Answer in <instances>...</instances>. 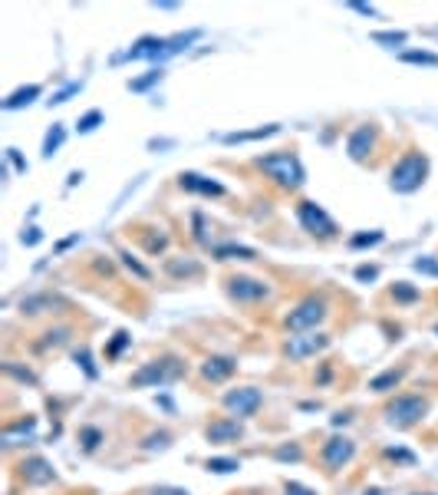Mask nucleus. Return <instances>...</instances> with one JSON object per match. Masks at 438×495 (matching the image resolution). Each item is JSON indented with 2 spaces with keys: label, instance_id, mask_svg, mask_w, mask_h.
<instances>
[{
  "label": "nucleus",
  "instance_id": "17",
  "mask_svg": "<svg viewBox=\"0 0 438 495\" xmlns=\"http://www.w3.org/2000/svg\"><path fill=\"white\" fill-rule=\"evenodd\" d=\"M20 311L24 314H47V311H66V301L63 297H53V294H33V297H24L20 301Z\"/></svg>",
  "mask_w": 438,
  "mask_h": 495
},
{
  "label": "nucleus",
  "instance_id": "3",
  "mask_svg": "<svg viewBox=\"0 0 438 495\" xmlns=\"http://www.w3.org/2000/svg\"><path fill=\"white\" fill-rule=\"evenodd\" d=\"M185 373V363L178 356H162V360H152L145 367L132 373V386H162V383H175Z\"/></svg>",
  "mask_w": 438,
  "mask_h": 495
},
{
  "label": "nucleus",
  "instance_id": "31",
  "mask_svg": "<svg viewBox=\"0 0 438 495\" xmlns=\"http://www.w3.org/2000/svg\"><path fill=\"white\" fill-rule=\"evenodd\" d=\"M159 79H162V70H152L149 77H142V79H132V83H129V89H132V93H145V89H149V86H155Z\"/></svg>",
  "mask_w": 438,
  "mask_h": 495
},
{
  "label": "nucleus",
  "instance_id": "28",
  "mask_svg": "<svg viewBox=\"0 0 438 495\" xmlns=\"http://www.w3.org/2000/svg\"><path fill=\"white\" fill-rule=\"evenodd\" d=\"M373 43H386V47H402V43H405V33H402V30H379V33H373Z\"/></svg>",
  "mask_w": 438,
  "mask_h": 495
},
{
  "label": "nucleus",
  "instance_id": "18",
  "mask_svg": "<svg viewBox=\"0 0 438 495\" xmlns=\"http://www.w3.org/2000/svg\"><path fill=\"white\" fill-rule=\"evenodd\" d=\"M277 132H280V123L248 129V132H227V136H225V146H234V142H257V139H267V136H277Z\"/></svg>",
  "mask_w": 438,
  "mask_h": 495
},
{
  "label": "nucleus",
  "instance_id": "38",
  "mask_svg": "<svg viewBox=\"0 0 438 495\" xmlns=\"http://www.w3.org/2000/svg\"><path fill=\"white\" fill-rule=\"evenodd\" d=\"M168 248V235H149L145 238V251L149 254H159V251H165Z\"/></svg>",
  "mask_w": 438,
  "mask_h": 495
},
{
  "label": "nucleus",
  "instance_id": "15",
  "mask_svg": "<svg viewBox=\"0 0 438 495\" xmlns=\"http://www.w3.org/2000/svg\"><path fill=\"white\" fill-rule=\"evenodd\" d=\"M204 436H208V443H238L244 436V426L238 419H214L211 426L204 430Z\"/></svg>",
  "mask_w": 438,
  "mask_h": 495
},
{
  "label": "nucleus",
  "instance_id": "6",
  "mask_svg": "<svg viewBox=\"0 0 438 495\" xmlns=\"http://www.w3.org/2000/svg\"><path fill=\"white\" fill-rule=\"evenodd\" d=\"M428 413V403L422 396H396L386 407V419L392 426H412Z\"/></svg>",
  "mask_w": 438,
  "mask_h": 495
},
{
  "label": "nucleus",
  "instance_id": "30",
  "mask_svg": "<svg viewBox=\"0 0 438 495\" xmlns=\"http://www.w3.org/2000/svg\"><path fill=\"white\" fill-rule=\"evenodd\" d=\"M386 238L382 231H369V235H352L350 238V248H373V244H379Z\"/></svg>",
  "mask_w": 438,
  "mask_h": 495
},
{
  "label": "nucleus",
  "instance_id": "37",
  "mask_svg": "<svg viewBox=\"0 0 438 495\" xmlns=\"http://www.w3.org/2000/svg\"><path fill=\"white\" fill-rule=\"evenodd\" d=\"M132 340V337H129V333H125V330H119V333H115V340L109 343V350H106V356H109V360H115V356L122 354V347L125 343Z\"/></svg>",
  "mask_w": 438,
  "mask_h": 495
},
{
  "label": "nucleus",
  "instance_id": "11",
  "mask_svg": "<svg viewBox=\"0 0 438 495\" xmlns=\"http://www.w3.org/2000/svg\"><path fill=\"white\" fill-rule=\"evenodd\" d=\"M375 136H379V129H375L373 123H366V126H356V129H352L350 139H346V152H350L352 162H363L366 155L373 152Z\"/></svg>",
  "mask_w": 438,
  "mask_h": 495
},
{
  "label": "nucleus",
  "instance_id": "26",
  "mask_svg": "<svg viewBox=\"0 0 438 495\" xmlns=\"http://www.w3.org/2000/svg\"><path fill=\"white\" fill-rule=\"evenodd\" d=\"M238 469H241L238 459H208V472H214V476H227V472Z\"/></svg>",
  "mask_w": 438,
  "mask_h": 495
},
{
  "label": "nucleus",
  "instance_id": "4",
  "mask_svg": "<svg viewBox=\"0 0 438 495\" xmlns=\"http://www.w3.org/2000/svg\"><path fill=\"white\" fill-rule=\"evenodd\" d=\"M323 320H326V297L310 294V297H303L300 304L287 314V330L307 333V330H316V324H323Z\"/></svg>",
  "mask_w": 438,
  "mask_h": 495
},
{
  "label": "nucleus",
  "instance_id": "49",
  "mask_svg": "<svg viewBox=\"0 0 438 495\" xmlns=\"http://www.w3.org/2000/svg\"><path fill=\"white\" fill-rule=\"evenodd\" d=\"M356 13H363V17H375V7L373 3H350Z\"/></svg>",
  "mask_w": 438,
  "mask_h": 495
},
{
  "label": "nucleus",
  "instance_id": "45",
  "mask_svg": "<svg viewBox=\"0 0 438 495\" xmlns=\"http://www.w3.org/2000/svg\"><path fill=\"white\" fill-rule=\"evenodd\" d=\"M284 492L287 495H316L313 489H307V485H300V482H287L284 485Z\"/></svg>",
  "mask_w": 438,
  "mask_h": 495
},
{
  "label": "nucleus",
  "instance_id": "35",
  "mask_svg": "<svg viewBox=\"0 0 438 495\" xmlns=\"http://www.w3.org/2000/svg\"><path fill=\"white\" fill-rule=\"evenodd\" d=\"M168 443H172V436H168V432H155V436H149L142 446H145L149 453H155V449H168Z\"/></svg>",
  "mask_w": 438,
  "mask_h": 495
},
{
  "label": "nucleus",
  "instance_id": "44",
  "mask_svg": "<svg viewBox=\"0 0 438 495\" xmlns=\"http://www.w3.org/2000/svg\"><path fill=\"white\" fill-rule=\"evenodd\" d=\"M389 459H396V462H415L412 453H405V449H386Z\"/></svg>",
  "mask_w": 438,
  "mask_h": 495
},
{
  "label": "nucleus",
  "instance_id": "48",
  "mask_svg": "<svg viewBox=\"0 0 438 495\" xmlns=\"http://www.w3.org/2000/svg\"><path fill=\"white\" fill-rule=\"evenodd\" d=\"M152 495H188V489H172V485H159V489H152Z\"/></svg>",
  "mask_w": 438,
  "mask_h": 495
},
{
  "label": "nucleus",
  "instance_id": "51",
  "mask_svg": "<svg viewBox=\"0 0 438 495\" xmlns=\"http://www.w3.org/2000/svg\"><path fill=\"white\" fill-rule=\"evenodd\" d=\"M76 182H83V172H70V182H66V185H70V189H73Z\"/></svg>",
  "mask_w": 438,
  "mask_h": 495
},
{
  "label": "nucleus",
  "instance_id": "5",
  "mask_svg": "<svg viewBox=\"0 0 438 495\" xmlns=\"http://www.w3.org/2000/svg\"><path fill=\"white\" fill-rule=\"evenodd\" d=\"M297 221L303 225V231H310V235H316V238H336V221L326 215L316 202L297 205Z\"/></svg>",
  "mask_w": 438,
  "mask_h": 495
},
{
  "label": "nucleus",
  "instance_id": "50",
  "mask_svg": "<svg viewBox=\"0 0 438 495\" xmlns=\"http://www.w3.org/2000/svg\"><path fill=\"white\" fill-rule=\"evenodd\" d=\"M76 242H79V235H73V238H66V242H60V248H56V251H66V248H73Z\"/></svg>",
  "mask_w": 438,
  "mask_h": 495
},
{
  "label": "nucleus",
  "instance_id": "52",
  "mask_svg": "<svg viewBox=\"0 0 438 495\" xmlns=\"http://www.w3.org/2000/svg\"><path fill=\"white\" fill-rule=\"evenodd\" d=\"M155 7H159V10H175L178 3H172V0H162V3H155Z\"/></svg>",
  "mask_w": 438,
  "mask_h": 495
},
{
  "label": "nucleus",
  "instance_id": "25",
  "mask_svg": "<svg viewBox=\"0 0 438 495\" xmlns=\"http://www.w3.org/2000/svg\"><path fill=\"white\" fill-rule=\"evenodd\" d=\"M405 63H419V66H438V53H428V50H405L402 53Z\"/></svg>",
  "mask_w": 438,
  "mask_h": 495
},
{
  "label": "nucleus",
  "instance_id": "46",
  "mask_svg": "<svg viewBox=\"0 0 438 495\" xmlns=\"http://www.w3.org/2000/svg\"><path fill=\"white\" fill-rule=\"evenodd\" d=\"M20 242L24 244H40L43 242V235H40V228H26L24 235H20Z\"/></svg>",
  "mask_w": 438,
  "mask_h": 495
},
{
  "label": "nucleus",
  "instance_id": "32",
  "mask_svg": "<svg viewBox=\"0 0 438 495\" xmlns=\"http://www.w3.org/2000/svg\"><path fill=\"white\" fill-rule=\"evenodd\" d=\"M119 258H122V265L129 267V271H132L136 278H142V281H149V278H152V274H149V267H142V265H138V261H136V258H132L129 251H122Z\"/></svg>",
  "mask_w": 438,
  "mask_h": 495
},
{
  "label": "nucleus",
  "instance_id": "19",
  "mask_svg": "<svg viewBox=\"0 0 438 495\" xmlns=\"http://www.w3.org/2000/svg\"><path fill=\"white\" fill-rule=\"evenodd\" d=\"M33 430H37V419L33 416L20 419L17 426H7L3 430V446H20V439H33Z\"/></svg>",
  "mask_w": 438,
  "mask_h": 495
},
{
  "label": "nucleus",
  "instance_id": "8",
  "mask_svg": "<svg viewBox=\"0 0 438 495\" xmlns=\"http://www.w3.org/2000/svg\"><path fill=\"white\" fill-rule=\"evenodd\" d=\"M326 347H330V337H326V333L307 330V333H297V337H290V340L284 343V354H287L290 360H307V356H316L320 350H326Z\"/></svg>",
  "mask_w": 438,
  "mask_h": 495
},
{
  "label": "nucleus",
  "instance_id": "39",
  "mask_svg": "<svg viewBox=\"0 0 438 495\" xmlns=\"http://www.w3.org/2000/svg\"><path fill=\"white\" fill-rule=\"evenodd\" d=\"M76 363H79V367L86 370V377H96V373H99V370L92 367V356H89V350H86V347H79V350H76Z\"/></svg>",
  "mask_w": 438,
  "mask_h": 495
},
{
  "label": "nucleus",
  "instance_id": "42",
  "mask_svg": "<svg viewBox=\"0 0 438 495\" xmlns=\"http://www.w3.org/2000/svg\"><path fill=\"white\" fill-rule=\"evenodd\" d=\"M277 459H284V462H297V459H303V449L300 446H280V449H277Z\"/></svg>",
  "mask_w": 438,
  "mask_h": 495
},
{
  "label": "nucleus",
  "instance_id": "13",
  "mask_svg": "<svg viewBox=\"0 0 438 495\" xmlns=\"http://www.w3.org/2000/svg\"><path fill=\"white\" fill-rule=\"evenodd\" d=\"M20 476L26 479V485H50L53 479H56V472H53V466L47 462L43 456H30L20 462Z\"/></svg>",
  "mask_w": 438,
  "mask_h": 495
},
{
  "label": "nucleus",
  "instance_id": "33",
  "mask_svg": "<svg viewBox=\"0 0 438 495\" xmlns=\"http://www.w3.org/2000/svg\"><path fill=\"white\" fill-rule=\"evenodd\" d=\"M412 267L419 274H428V278H438V261L435 258H415Z\"/></svg>",
  "mask_w": 438,
  "mask_h": 495
},
{
  "label": "nucleus",
  "instance_id": "20",
  "mask_svg": "<svg viewBox=\"0 0 438 495\" xmlns=\"http://www.w3.org/2000/svg\"><path fill=\"white\" fill-rule=\"evenodd\" d=\"M214 258L218 261H254L257 254H254V248H244V244H218Z\"/></svg>",
  "mask_w": 438,
  "mask_h": 495
},
{
  "label": "nucleus",
  "instance_id": "22",
  "mask_svg": "<svg viewBox=\"0 0 438 495\" xmlns=\"http://www.w3.org/2000/svg\"><path fill=\"white\" fill-rule=\"evenodd\" d=\"M43 89L37 86V83H30V86H20L17 93H10L7 100H3V109H20V106H30V102L37 100Z\"/></svg>",
  "mask_w": 438,
  "mask_h": 495
},
{
  "label": "nucleus",
  "instance_id": "10",
  "mask_svg": "<svg viewBox=\"0 0 438 495\" xmlns=\"http://www.w3.org/2000/svg\"><path fill=\"white\" fill-rule=\"evenodd\" d=\"M227 294L241 301V304H254V301H263V297H270V288L257 278H231L227 281Z\"/></svg>",
  "mask_w": 438,
  "mask_h": 495
},
{
  "label": "nucleus",
  "instance_id": "47",
  "mask_svg": "<svg viewBox=\"0 0 438 495\" xmlns=\"http://www.w3.org/2000/svg\"><path fill=\"white\" fill-rule=\"evenodd\" d=\"M7 159L13 162V168H17V172H26V162L20 159V152H17V149H7Z\"/></svg>",
  "mask_w": 438,
  "mask_h": 495
},
{
  "label": "nucleus",
  "instance_id": "2",
  "mask_svg": "<svg viewBox=\"0 0 438 495\" xmlns=\"http://www.w3.org/2000/svg\"><path fill=\"white\" fill-rule=\"evenodd\" d=\"M257 168H261L267 178H274L280 189H300L303 185V165L293 152H270L257 159Z\"/></svg>",
  "mask_w": 438,
  "mask_h": 495
},
{
  "label": "nucleus",
  "instance_id": "1",
  "mask_svg": "<svg viewBox=\"0 0 438 495\" xmlns=\"http://www.w3.org/2000/svg\"><path fill=\"white\" fill-rule=\"evenodd\" d=\"M428 178V155L412 149V152H405L399 162L392 165V175H389V189L399 191V195H412L425 185Z\"/></svg>",
  "mask_w": 438,
  "mask_h": 495
},
{
  "label": "nucleus",
  "instance_id": "9",
  "mask_svg": "<svg viewBox=\"0 0 438 495\" xmlns=\"http://www.w3.org/2000/svg\"><path fill=\"white\" fill-rule=\"evenodd\" d=\"M323 466L330 472L343 469V466H350L352 456H356V443L352 439H346V436H333V439H326L323 443Z\"/></svg>",
  "mask_w": 438,
  "mask_h": 495
},
{
  "label": "nucleus",
  "instance_id": "12",
  "mask_svg": "<svg viewBox=\"0 0 438 495\" xmlns=\"http://www.w3.org/2000/svg\"><path fill=\"white\" fill-rule=\"evenodd\" d=\"M178 185L185 191H195V195H204V198H221L225 195V185L214 182L208 175H198V172H181L178 175Z\"/></svg>",
  "mask_w": 438,
  "mask_h": 495
},
{
  "label": "nucleus",
  "instance_id": "34",
  "mask_svg": "<svg viewBox=\"0 0 438 495\" xmlns=\"http://www.w3.org/2000/svg\"><path fill=\"white\" fill-rule=\"evenodd\" d=\"M99 123H102V113H99V109H89V113L79 119V126H76V129H79V132H92Z\"/></svg>",
  "mask_w": 438,
  "mask_h": 495
},
{
  "label": "nucleus",
  "instance_id": "23",
  "mask_svg": "<svg viewBox=\"0 0 438 495\" xmlns=\"http://www.w3.org/2000/svg\"><path fill=\"white\" fill-rule=\"evenodd\" d=\"M66 142V129L56 123V126L47 132V139H43V159H53V155L60 152V146Z\"/></svg>",
  "mask_w": 438,
  "mask_h": 495
},
{
  "label": "nucleus",
  "instance_id": "41",
  "mask_svg": "<svg viewBox=\"0 0 438 495\" xmlns=\"http://www.w3.org/2000/svg\"><path fill=\"white\" fill-rule=\"evenodd\" d=\"M3 370H7V373H10V377H17V380H24V383H37V377H33V373H30V370H20L17 367V363H3Z\"/></svg>",
  "mask_w": 438,
  "mask_h": 495
},
{
  "label": "nucleus",
  "instance_id": "43",
  "mask_svg": "<svg viewBox=\"0 0 438 495\" xmlns=\"http://www.w3.org/2000/svg\"><path fill=\"white\" fill-rule=\"evenodd\" d=\"M375 278H379V267H375V265L356 267V281H375Z\"/></svg>",
  "mask_w": 438,
  "mask_h": 495
},
{
  "label": "nucleus",
  "instance_id": "24",
  "mask_svg": "<svg viewBox=\"0 0 438 495\" xmlns=\"http://www.w3.org/2000/svg\"><path fill=\"white\" fill-rule=\"evenodd\" d=\"M168 274H175V278H195V274H201V265L198 261H168Z\"/></svg>",
  "mask_w": 438,
  "mask_h": 495
},
{
  "label": "nucleus",
  "instance_id": "36",
  "mask_svg": "<svg viewBox=\"0 0 438 495\" xmlns=\"http://www.w3.org/2000/svg\"><path fill=\"white\" fill-rule=\"evenodd\" d=\"M43 337H47V340L40 343V347H63V343H66V337H70V330L60 327V330H50V333H43Z\"/></svg>",
  "mask_w": 438,
  "mask_h": 495
},
{
  "label": "nucleus",
  "instance_id": "54",
  "mask_svg": "<svg viewBox=\"0 0 438 495\" xmlns=\"http://www.w3.org/2000/svg\"><path fill=\"white\" fill-rule=\"evenodd\" d=\"M435 333H438V327H435Z\"/></svg>",
  "mask_w": 438,
  "mask_h": 495
},
{
  "label": "nucleus",
  "instance_id": "16",
  "mask_svg": "<svg viewBox=\"0 0 438 495\" xmlns=\"http://www.w3.org/2000/svg\"><path fill=\"white\" fill-rule=\"evenodd\" d=\"M234 370H238V360H234V356H208L204 367H201V377L208 383H225Z\"/></svg>",
  "mask_w": 438,
  "mask_h": 495
},
{
  "label": "nucleus",
  "instance_id": "7",
  "mask_svg": "<svg viewBox=\"0 0 438 495\" xmlns=\"http://www.w3.org/2000/svg\"><path fill=\"white\" fill-rule=\"evenodd\" d=\"M225 409L231 413V416H254L257 409H261L263 396L257 386H238V390H231V393H225Z\"/></svg>",
  "mask_w": 438,
  "mask_h": 495
},
{
  "label": "nucleus",
  "instance_id": "21",
  "mask_svg": "<svg viewBox=\"0 0 438 495\" xmlns=\"http://www.w3.org/2000/svg\"><path fill=\"white\" fill-rule=\"evenodd\" d=\"M402 377H405V367L386 370V373H379V377H373V380H369V390H373V393H386V390H396V386L402 383Z\"/></svg>",
  "mask_w": 438,
  "mask_h": 495
},
{
  "label": "nucleus",
  "instance_id": "29",
  "mask_svg": "<svg viewBox=\"0 0 438 495\" xmlns=\"http://www.w3.org/2000/svg\"><path fill=\"white\" fill-rule=\"evenodd\" d=\"M392 297H396L399 304H412L415 297H419V291H415L412 284H405V281H399V284L392 288Z\"/></svg>",
  "mask_w": 438,
  "mask_h": 495
},
{
  "label": "nucleus",
  "instance_id": "27",
  "mask_svg": "<svg viewBox=\"0 0 438 495\" xmlns=\"http://www.w3.org/2000/svg\"><path fill=\"white\" fill-rule=\"evenodd\" d=\"M79 443H83V449H86V453H96V449H99V443H102V432L96 430V426H86V430L79 432Z\"/></svg>",
  "mask_w": 438,
  "mask_h": 495
},
{
  "label": "nucleus",
  "instance_id": "40",
  "mask_svg": "<svg viewBox=\"0 0 438 495\" xmlns=\"http://www.w3.org/2000/svg\"><path fill=\"white\" fill-rule=\"evenodd\" d=\"M79 89H83V83H70V86H63L60 93H53V106H60V102H66L70 100V96H76V93H79Z\"/></svg>",
  "mask_w": 438,
  "mask_h": 495
},
{
  "label": "nucleus",
  "instance_id": "14",
  "mask_svg": "<svg viewBox=\"0 0 438 495\" xmlns=\"http://www.w3.org/2000/svg\"><path fill=\"white\" fill-rule=\"evenodd\" d=\"M165 43H168V40L142 37V40H136V43L125 50L122 60H165Z\"/></svg>",
  "mask_w": 438,
  "mask_h": 495
},
{
  "label": "nucleus",
  "instance_id": "53",
  "mask_svg": "<svg viewBox=\"0 0 438 495\" xmlns=\"http://www.w3.org/2000/svg\"><path fill=\"white\" fill-rule=\"evenodd\" d=\"M333 423H336V426H346V423H350V416H346V413H339V416H333Z\"/></svg>",
  "mask_w": 438,
  "mask_h": 495
}]
</instances>
